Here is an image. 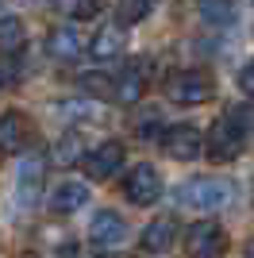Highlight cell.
I'll return each mask as SVG.
<instances>
[{
  "label": "cell",
  "mask_w": 254,
  "mask_h": 258,
  "mask_svg": "<svg viewBox=\"0 0 254 258\" xmlns=\"http://www.w3.org/2000/svg\"><path fill=\"white\" fill-rule=\"evenodd\" d=\"M181 208H193V212H220L235 201V185L227 177H189L173 189Z\"/></svg>",
  "instance_id": "2"
},
{
  "label": "cell",
  "mask_w": 254,
  "mask_h": 258,
  "mask_svg": "<svg viewBox=\"0 0 254 258\" xmlns=\"http://www.w3.org/2000/svg\"><path fill=\"white\" fill-rule=\"evenodd\" d=\"M123 54H127V27H119V23H104V27L93 35V43H89V58L100 62V66L116 62Z\"/></svg>",
  "instance_id": "10"
},
{
  "label": "cell",
  "mask_w": 254,
  "mask_h": 258,
  "mask_svg": "<svg viewBox=\"0 0 254 258\" xmlns=\"http://www.w3.org/2000/svg\"><path fill=\"white\" fill-rule=\"evenodd\" d=\"M239 89H243V93H250V66H243V70H239Z\"/></svg>",
  "instance_id": "24"
},
{
  "label": "cell",
  "mask_w": 254,
  "mask_h": 258,
  "mask_svg": "<svg viewBox=\"0 0 254 258\" xmlns=\"http://www.w3.org/2000/svg\"><path fill=\"white\" fill-rule=\"evenodd\" d=\"M197 16H201L204 27H231L235 0H197Z\"/></svg>",
  "instance_id": "17"
},
{
  "label": "cell",
  "mask_w": 254,
  "mask_h": 258,
  "mask_svg": "<svg viewBox=\"0 0 254 258\" xmlns=\"http://www.w3.org/2000/svg\"><path fill=\"white\" fill-rule=\"evenodd\" d=\"M246 139H250V104L239 100V104H231L223 116H216L212 131L201 143V154H208L216 166H223V162H235L243 154Z\"/></svg>",
  "instance_id": "1"
},
{
  "label": "cell",
  "mask_w": 254,
  "mask_h": 258,
  "mask_svg": "<svg viewBox=\"0 0 254 258\" xmlns=\"http://www.w3.org/2000/svg\"><path fill=\"white\" fill-rule=\"evenodd\" d=\"M89 243H93L96 250H116L127 243V224L123 216L112 212V208H104V212H96L93 220H89Z\"/></svg>",
  "instance_id": "8"
},
{
  "label": "cell",
  "mask_w": 254,
  "mask_h": 258,
  "mask_svg": "<svg viewBox=\"0 0 254 258\" xmlns=\"http://www.w3.org/2000/svg\"><path fill=\"white\" fill-rule=\"evenodd\" d=\"M23 4H31V8H42V4H54V0H23Z\"/></svg>",
  "instance_id": "25"
},
{
  "label": "cell",
  "mask_w": 254,
  "mask_h": 258,
  "mask_svg": "<svg viewBox=\"0 0 254 258\" xmlns=\"http://www.w3.org/2000/svg\"><path fill=\"white\" fill-rule=\"evenodd\" d=\"M23 39H27V31H23V20L20 16H0V54H12V50H20Z\"/></svg>",
  "instance_id": "18"
},
{
  "label": "cell",
  "mask_w": 254,
  "mask_h": 258,
  "mask_svg": "<svg viewBox=\"0 0 254 258\" xmlns=\"http://www.w3.org/2000/svg\"><path fill=\"white\" fill-rule=\"evenodd\" d=\"M143 85H147V74L131 66V70H123L119 77H112V100H119V104H139Z\"/></svg>",
  "instance_id": "15"
},
{
  "label": "cell",
  "mask_w": 254,
  "mask_h": 258,
  "mask_svg": "<svg viewBox=\"0 0 254 258\" xmlns=\"http://www.w3.org/2000/svg\"><path fill=\"white\" fill-rule=\"evenodd\" d=\"M89 197H93L89 181H81V177H66V181L50 193V212L54 216H74L77 208L89 205Z\"/></svg>",
  "instance_id": "11"
},
{
  "label": "cell",
  "mask_w": 254,
  "mask_h": 258,
  "mask_svg": "<svg viewBox=\"0 0 254 258\" xmlns=\"http://www.w3.org/2000/svg\"><path fill=\"white\" fill-rule=\"evenodd\" d=\"M127 162V147L119 139H100L93 143L89 151H85V158L77 162L85 170V177H93V181H104V177H116L119 170H123Z\"/></svg>",
  "instance_id": "4"
},
{
  "label": "cell",
  "mask_w": 254,
  "mask_h": 258,
  "mask_svg": "<svg viewBox=\"0 0 254 258\" xmlns=\"http://www.w3.org/2000/svg\"><path fill=\"white\" fill-rule=\"evenodd\" d=\"M85 151H89V143H85L81 131H66L62 139H58V147H54L46 158L58 162V166H77V162L85 158Z\"/></svg>",
  "instance_id": "16"
},
{
  "label": "cell",
  "mask_w": 254,
  "mask_h": 258,
  "mask_svg": "<svg viewBox=\"0 0 254 258\" xmlns=\"http://www.w3.org/2000/svg\"><path fill=\"white\" fill-rule=\"evenodd\" d=\"M123 197L131 201V205H139V208L158 205V197H162V177H158V170H154L150 162H135V166L123 173Z\"/></svg>",
  "instance_id": "6"
},
{
  "label": "cell",
  "mask_w": 254,
  "mask_h": 258,
  "mask_svg": "<svg viewBox=\"0 0 254 258\" xmlns=\"http://www.w3.org/2000/svg\"><path fill=\"white\" fill-rule=\"evenodd\" d=\"M81 50H85V39H81V31H77L74 23L50 27V35H46V54H50L54 62H74V58H81Z\"/></svg>",
  "instance_id": "13"
},
{
  "label": "cell",
  "mask_w": 254,
  "mask_h": 258,
  "mask_svg": "<svg viewBox=\"0 0 254 258\" xmlns=\"http://www.w3.org/2000/svg\"><path fill=\"white\" fill-rule=\"evenodd\" d=\"M54 4H58L62 16H70V20H93L104 0H54Z\"/></svg>",
  "instance_id": "22"
},
{
  "label": "cell",
  "mask_w": 254,
  "mask_h": 258,
  "mask_svg": "<svg viewBox=\"0 0 254 258\" xmlns=\"http://www.w3.org/2000/svg\"><path fill=\"white\" fill-rule=\"evenodd\" d=\"M166 97L173 100V104L181 108H193V104H204V100H212V93H216V85H212V77L204 74V70H173V74L166 77Z\"/></svg>",
  "instance_id": "3"
},
{
  "label": "cell",
  "mask_w": 254,
  "mask_h": 258,
  "mask_svg": "<svg viewBox=\"0 0 254 258\" xmlns=\"http://www.w3.org/2000/svg\"><path fill=\"white\" fill-rule=\"evenodd\" d=\"M77 85H81L85 97H112V77L104 74V70H85V74H77Z\"/></svg>",
  "instance_id": "20"
},
{
  "label": "cell",
  "mask_w": 254,
  "mask_h": 258,
  "mask_svg": "<svg viewBox=\"0 0 254 258\" xmlns=\"http://www.w3.org/2000/svg\"><path fill=\"white\" fill-rule=\"evenodd\" d=\"M177 235H181V227H177V220H173V216H154V220L143 227L139 243H143V250H147V254H166V250L177 243Z\"/></svg>",
  "instance_id": "12"
},
{
  "label": "cell",
  "mask_w": 254,
  "mask_h": 258,
  "mask_svg": "<svg viewBox=\"0 0 254 258\" xmlns=\"http://www.w3.org/2000/svg\"><path fill=\"white\" fill-rule=\"evenodd\" d=\"M201 143H204V135L193 127V123H173V127L158 131V147L177 162H193L201 154Z\"/></svg>",
  "instance_id": "7"
},
{
  "label": "cell",
  "mask_w": 254,
  "mask_h": 258,
  "mask_svg": "<svg viewBox=\"0 0 254 258\" xmlns=\"http://www.w3.org/2000/svg\"><path fill=\"white\" fill-rule=\"evenodd\" d=\"M50 112H58L62 119H93V104L89 100H54Z\"/></svg>",
  "instance_id": "23"
},
{
  "label": "cell",
  "mask_w": 254,
  "mask_h": 258,
  "mask_svg": "<svg viewBox=\"0 0 254 258\" xmlns=\"http://www.w3.org/2000/svg\"><path fill=\"white\" fill-rule=\"evenodd\" d=\"M27 143V116L20 108L0 112V151H23Z\"/></svg>",
  "instance_id": "14"
},
{
  "label": "cell",
  "mask_w": 254,
  "mask_h": 258,
  "mask_svg": "<svg viewBox=\"0 0 254 258\" xmlns=\"http://www.w3.org/2000/svg\"><path fill=\"white\" fill-rule=\"evenodd\" d=\"M154 8H158V0H119V4H116V23H119V27L143 23Z\"/></svg>",
  "instance_id": "19"
},
{
  "label": "cell",
  "mask_w": 254,
  "mask_h": 258,
  "mask_svg": "<svg viewBox=\"0 0 254 258\" xmlns=\"http://www.w3.org/2000/svg\"><path fill=\"white\" fill-rule=\"evenodd\" d=\"M8 85V70H4V66H0V89Z\"/></svg>",
  "instance_id": "26"
},
{
  "label": "cell",
  "mask_w": 254,
  "mask_h": 258,
  "mask_svg": "<svg viewBox=\"0 0 254 258\" xmlns=\"http://www.w3.org/2000/svg\"><path fill=\"white\" fill-rule=\"evenodd\" d=\"M131 127H135L139 139H158V131L166 127V123H162V112H158V108H143V112L131 119Z\"/></svg>",
  "instance_id": "21"
},
{
  "label": "cell",
  "mask_w": 254,
  "mask_h": 258,
  "mask_svg": "<svg viewBox=\"0 0 254 258\" xmlns=\"http://www.w3.org/2000/svg\"><path fill=\"white\" fill-rule=\"evenodd\" d=\"M185 254L189 258H223L227 254V231L216 220H197L185 231Z\"/></svg>",
  "instance_id": "5"
},
{
  "label": "cell",
  "mask_w": 254,
  "mask_h": 258,
  "mask_svg": "<svg viewBox=\"0 0 254 258\" xmlns=\"http://www.w3.org/2000/svg\"><path fill=\"white\" fill-rule=\"evenodd\" d=\"M46 151L42 147H35V151H20V166H16V189H20L23 205H31L35 193H39L42 185V173H46Z\"/></svg>",
  "instance_id": "9"
}]
</instances>
